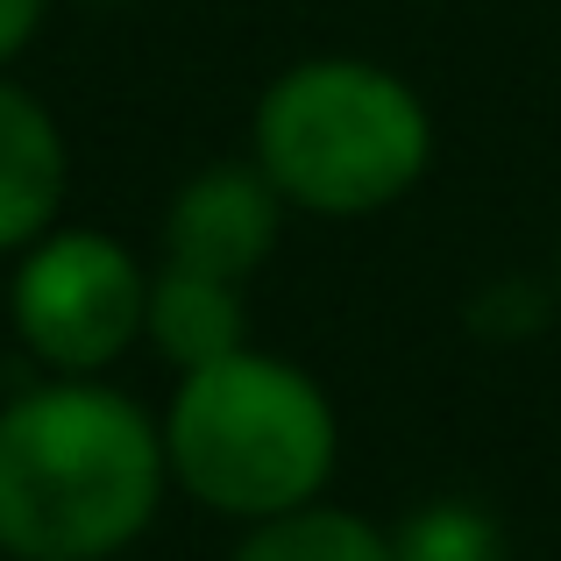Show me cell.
Instances as JSON below:
<instances>
[{
    "mask_svg": "<svg viewBox=\"0 0 561 561\" xmlns=\"http://www.w3.org/2000/svg\"><path fill=\"white\" fill-rule=\"evenodd\" d=\"M164 426L128 391L50 377L0 405V554L107 561L164 505Z\"/></svg>",
    "mask_w": 561,
    "mask_h": 561,
    "instance_id": "cell-1",
    "label": "cell"
},
{
    "mask_svg": "<svg viewBox=\"0 0 561 561\" xmlns=\"http://www.w3.org/2000/svg\"><path fill=\"white\" fill-rule=\"evenodd\" d=\"M249 164L320 220L398 206L434 164V114L370 57H306L277 71L249 122Z\"/></svg>",
    "mask_w": 561,
    "mask_h": 561,
    "instance_id": "cell-2",
    "label": "cell"
},
{
    "mask_svg": "<svg viewBox=\"0 0 561 561\" xmlns=\"http://www.w3.org/2000/svg\"><path fill=\"white\" fill-rule=\"evenodd\" d=\"M342 420L328 391L285 356L234 348L185 370L164 412V462L185 497L220 519H277L328 491Z\"/></svg>",
    "mask_w": 561,
    "mask_h": 561,
    "instance_id": "cell-3",
    "label": "cell"
},
{
    "mask_svg": "<svg viewBox=\"0 0 561 561\" xmlns=\"http://www.w3.org/2000/svg\"><path fill=\"white\" fill-rule=\"evenodd\" d=\"M150 271L100 228H50L8 277V320L22 348L57 377H100L142 342Z\"/></svg>",
    "mask_w": 561,
    "mask_h": 561,
    "instance_id": "cell-4",
    "label": "cell"
},
{
    "mask_svg": "<svg viewBox=\"0 0 561 561\" xmlns=\"http://www.w3.org/2000/svg\"><path fill=\"white\" fill-rule=\"evenodd\" d=\"M277 228H285V199L256 164H206L179 185L164 214V263L242 285L277 249Z\"/></svg>",
    "mask_w": 561,
    "mask_h": 561,
    "instance_id": "cell-5",
    "label": "cell"
},
{
    "mask_svg": "<svg viewBox=\"0 0 561 561\" xmlns=\"http://www.w3.org/2000/svg\"><path fill=\"white\" fill-rule=\"evenodd\" d=\"M71 192V150L57 114L28 85L0 79V256H22L57 228Z\"/></svg>",
    "mask_w": 561,
    "mask_h": 561,
    "instance_id": "cell-6",
    "label": "cell"
},
{
    "mask_svg": "<svg viewBox=\"0 0 561 561\" xmlns=\"http://www.w3.org/2000/svg\"><path fill=\"white\" fill-rule=\"evenodd\" d=\"M142 342L171 363V370H206V363L249 348V306L234 277L214 271H185V263H164L150 271V299H142Z\"/></svg>",
    "mask_w": 561,
    "mask_h": 561,
    "instance_id": "cell-7",
    "label": "cell"
},
{
    "mask_svg": "<svg viewBox=\"0 0 561 561\" xmlns=\"http://www.w3.org/2000/svg\"><path fill=\"white\" fill-rule=\"evenodd\" d=\"M228 561H391V534L370 526L363 512H342V505L313 497L299 512L256 519Z\"/></svg>",
    "mask_w": 561,
    "mask_h": 561,
    "instance_id": "cell-8",
    "label": "cell"
},
{
    "mask_svg": "<svg viewBox=\"0 0 561 561\" xmlns=\"http://www.w3.org/2000/svg\"><path fill=\"white\" fill-rule=\"evenodd\" d=\"M391 561H505V526L469 497H426L391 534Z\"/></svg>",
    "mask_w": 561,
    "mask_h": 561,
    "instance_id": "cell-9",
    "label": "cell"
},
{
    "mask_svg": "<svg viewBox=\"0 0 561 561\" xmlns=\"http://www.w3.org/2000/svg\"><path fill=\"white\" fill-rule=\"evenodd\" d=\"M43 14H50V0H0V71H8L28 43H36Z\"/></svg>",
    "mask_w": 561,
    "mask_h": 561,
    "instance_id": "cell-10",
    "label": "cell"
},
{
    "mask_svg": "<svg viewBox=\"0 0 561 561\" xmlns=\"http://www.w3.org/2000/svg\"><path fill=\"white\" fill-rule=\"evenodd\" d=\"M554 263H561V242H554Z\"/></svg>",
    "mask_w": 561,
    "mask_h": 561,
    "instance_id": "cell-11",
    "label": "cell"
}]
</instances>
